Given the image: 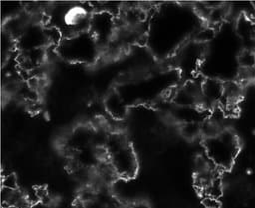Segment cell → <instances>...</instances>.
<instances>
[{"instance_id": "obj_1", "label": "cell", "mask_w": 255, "mask_h": 208, "mask_svg": "<svg viewBox=\"0 0 255 208\" xmlns=\"http://www.w3.org/2000/svg\"><path fill=\"white\" fill-rule=\"evenodd\" d=\"M105 147L109 153V161L119 177L129 179L135 176L138 162L128 137L120 132L110 133Z\"/></svg>"}, {"instance_id": "obj_2", "label": "cell", "mask_w": 255, "mask_h": 208, "mask_svg": "<svg viewBox=\"0 0 255 208\" xmlns=\"http://www.w3.org/2000/svg\"><path fill=\"white\" fill-rule=\"evenodd\" d=\"M204 148L205 154L219 169L229 168L239 150L236 136L228 130H222L216 136L204 139Z\"/></svg>"}, {"instance_id": "obj_3", "label": "cell", "mask_w": 255, "mask_h": 208, "mask_svg": "<svg viewBox=\"0 0 255 208\" xmlns=\"http://www.w3.org/2000/svg\"><path fill=\"white\" fill-rule=\"evenodd\" d=\"M91 35L95 38L97 43L109 42L114 33V21L111 15L107 12L98 13L90 20Z\"/></svg>"}, {"instance_id": "obj_4", "label": "cell", "mask_w": 255, "mask_h": 208, "mask_svg": "<svg viewBox=\"0 0 255 208\" xmlns=\"http://www.w3.org/2000/svg\"><path fill=\"white\" fill-rule=\"evenodd\" d=\"M236 33L244 46V50L255 52V22L251 17L242 15L238 18Z\"/></svg>"}, {"instance_id": "obj_5", "label": "cell", "mask_w": 255, "mask_h": 208, "mask_svg": "<svg viewBox=\"0 0 255 208\" xmlns=\"http://www.w3.org/2000/svg\"><path fill=\"white\" fill-rule=\"evenodd\" d=\"M224 94V83L217 79L208 78L202 81L201 84V105L204 104H217L221 103Z\"/></svg>"}, {"instance_id": "obj_6", "label": "cell", "mask_w": 255, "mask_h": 208, "mask_svg": "<svg viewBox=\"0 0 255 208\" xmlns=\"http://www.w3.org/2000/svg\"><path fill=\"white\" fill-rule=\"evenodd\" d=\"M105 107L109 113L116 119H122L127 114V107L119 94L115 91L111 92L105 99Z\"/></svg>"}, {"instance_id": "obj_7", "label": "cell", "mask_w": 255, "mask_h": 208, "mask_svg": "<svg viewBox=\"0 0 255 208\" xmlns=\"http://www.w3.org/2000/svg\"><path fill=\"white\" fill-rule=\"evenodd\" d=\"M179 134L188 140H193L201 136V123L199 122H184L178 127Z\"/></svg>"}, {"instance_id": "obj_8", "label": "cell", "mask_w": 255, "mask_h": 208, "mask_svg": "<svg viewBox=\"0 0 255 208\" xmlns=\"http://www.w3.org/2000/svg\"><path fill=\"white\" fill-rule=\"evenodd\" d=\"M226 16H227V10L225 9V7H223L220 4L211 6L210 12L206 18L208 22V26L212 27L213 25H217L221 23Z\"/></svg>"}, {"instance_id": "obj_9", "label": "cell", "mask_w": 255, "mask_h": 208, "mask_svg": "<svg viewBox=\"0 0 255 208\" xmlns=\"http://www.w3.org/2000/svg\"><path fill=\"white\" fill-rule=\"evenodd\" d=\"M238 62L244 70H251L255 68V52L243 50L238 56Z\"/></svg>"}, {"instance_id": "obj_10", "label": "cell", "mask_w": 255, "mask_h": 208, "mask_svg": "<svg viewBox=\"0 0 255 208\" xmlns=\"http://www.w3.org/2000/svg\"><path fill=\"white\" fill-rule=\"evenodd\" d=\"M213 34H214V30L212 27H210V26L205 27L197 32L196 37H195V42H197L199 44L205 43L213 37Z\"/></svg>"}, {"instance_id": "obj_11", "label": "cell", "mask_w": 255, "mask_h": 208, "mask_svg": "<svg viewBox=\"0 0 255 208\" xmlns=\"http://www.w3.org/2000/svg\"><path fill=\"white\" fill-rule=\"evenodd\" d=\"M2 187L8 189H18L17 176L14 173L6 174L2 179Z\"/></svg>"}, {"instance_id": "obj_12", "label": "cell", "mask_w": 255, "mask_h": 208, "mask_svg": "<svg viewBox=\"0 0 255 208\" xmlns=\"http://www.w3.org/2000/svg\"><path fill=\"white\" fill-rule=\"evenodd\" d=\"M202 204L205 208H220V201L218 198L203 196Z\"/></svg>"}, {"instance_id": "obj_13", "label": "cell", "mask_w": 255, "mask_h": 208, "mask_svg": "<svg viewBox=\"0 0 255 208\" xmlns=\"http://www.w3.org/2000/svg\"><path fill=\"white\" fill-rule=\"evenodd\" d=\"M254 70H255V68H254Z\"/></svg>"}]
</instances>
